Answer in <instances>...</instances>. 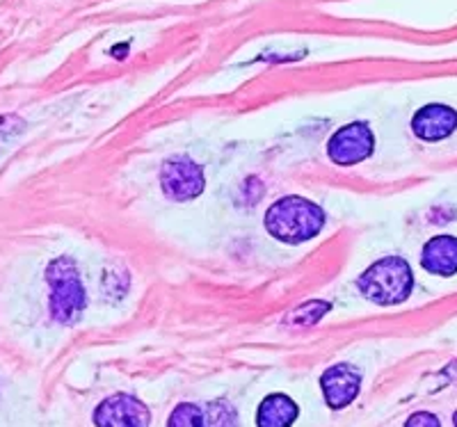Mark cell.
<instances>
[{
  "mask_svg": "<svg viewBox=\"0 0 457 427\" xmlns=\"http://www.w3.org/2000/svg\"><path fill=\"white\" fill-rule=\"evenodd\" d=\"M325 226V213L318 203L302 197H284L265 213V229L281 242L300 245L316 238Z\"/></svg>",
  "mask_w": 457,
  "mask_h": 427,
  "instance_id": "obj_1",
  "label": "cell"
},
{
  "mask_svg": "<svg viewBox=\"0 0 457 427\" xmlns=\"http://www.w3.org/2000/svg\"><path fill=\"white\" fill-rule=\"evenodd\" d=\"M359 291L366 300L382 307L405 302L414 288V275L405 259L400 256H386L369 267L359 276Z\"/></svg>",
  "mask_w": 457,
  "mask_h": 427,
  "instance_id": "obj_2",
  "label": "cell"
},
{
  "mask_svg": "<svg viewBox=\"0 0 457 427\" xmlns=\"http://www.w3.org/2000/svg\"><path fill=\"white\" fill-rule=\"evenodd\" d=\"M46 282L51 286V313L60 324H76L85 311V288L79 267L69 256H60L46 267Z\"/></svg>",
  "mask_w": 457,
  "mask_h": 427,
  "instance_id": "obj_3",
  "label": "cell"
},
{
  "mask_svg": "<svg viewBox=\"0 0 457 427\" xmlns=\"http://www.w3.org/2000/svg\"><path fill=\"white\" fill-rule=\"evenodd\" d=\"M162 193L174 201H190L204 193L202 167L187 156L170 158L161 169Z\"/></svg>",
  "mask_w": 457,
  "mask_h": 427,
  "instance_id": "obj_4",
  "label": "cell"
},
{
  "mask_svg": "<svg viewBox=\"0 0 457 427\" xmlns=\"http://www.w3.org/2000/svg\"><path fill=\"white\" fill-rule=\"evenodd\" d=\"M375 149V137L369 124L364 121H353L343 126L332 135L328 144V153L337 165H357L366 160Z\"/></svg>",
  "mask_w": 457,
  "mask_h": 427,
  "instance_id": "obj_5",
  "label": "cell"
},
{
  "mask_svg": "<svg viewBox=\"0 0 457 427\" xmlns=\"http://www.w3.org/2000/svg\"><path fill=\"white\" fill-rule=\"evenodd\" d=\"M151 414L146 405L129 393L110 396L94 409L96 427H149Z\"/></svg>",
  "mask_w": 457,
  "mask_h": 427,
  "instance_id": "obj_6",
  "label": "cell"
},
{
  "mask_svg": "<svg viewBox=\"0 0 457 427\" xmlns=\"http://www.w3.org/2000/svg\"><path fill=\"white\" fill-rule=\"evenodd\" d=\"M320 389L332 409H343L359 396L361 373L350 364H337L322 373Z\"/></svg>",
  "mask_w": 457,
  "mask_h": 427,
  "instance_id": "obj_7",
  "label": "cell"
},
{
  "mask_svg": "<svg viewBox=\"0 0 457 427\" xmlns=\"http://www.w3.org/2000/svg\"><path fill=\"white\" fill-rule=\"evenodd\" d=\"M457 128V112L448 105H423L411 119V131L423 142H442Z\"/></svg>",
  "mask_w": 457,
  "mask_h": 427,
  "instance_id": "obj_8",
  "label": "cell"
},
{
  "mask_svg": "<svg viewBox=\"0 0 457 427\" xmlns=\"http://www.w3.org/2000/svg\"><path fill=\"white\" fill-rule=\"evenodd\" d=\"M421 263L428 272L439 276H453L457 272V238L436 235L423 247Z\"/></svg>",
  "mask_w": 457,
  "mask_h": 427,
  "instance_id": "obj_9",
  "label": "cell"
},
{
  "mask_svg": "<svg viewBox=\"0 0 457 427\" xmlns=\"http://www.w3.org/2000/svg\"><path fill=\"white\" fill-rule=\"evenodd\" d=\"M297 409L295 402L284 393H272L259 405L256 412V425L259 427H291L295 423Z\"/></svg>",
  "mask_w": 457,
  "mask_h": 427,
  "instance_id": "obj_10",
  "label": "cell"
},
{
  "mask_svg": "<svg viewBox=\"0 0 457 427\" xmlns=\"http://www.w3.org/2000/svg\"><path fill=\"white\" fill-rule=\"evenodd\" d=\"M329 304L328 302H318V300H313V302H307L302 304V307L293 308L288 316L284 318L286 324H293V327H312V324L320 323L322 318H325V313H329Z\"/></svg>",
  "mask_w": 457,
  "mask_h": 427,
  "instance_id": "obj_11",
  "label": "cell"
},
{
  "mask_svg": "<svg viewBox=\"0 0 457 427\" xmlns=\"http://www.w3.org/2000/svg\"><path fill=\"white\" fill-rule=\"evenodd\" d=\"M167 427H206V421H204V414L197 405L183 402L171 412Z\"/></svg>",
  "mask_w": 457,
  "mask_h": 427,
  "instance_id": "obj_12",
  "label": "cell"
},
{
  "mask_svg": "<svg viewBox=\"0 0 457 427\" xmlns=\"http://www.w3.org/2000/svg\"><path fill=\"white\" fill-rule=\"evenodd\" d=\"M204 421H206V427H236L238 425V421H236L234 406L224 400H218L208 406V418H204Z\"/></svg>",
  "mask_w": 457,
  "mask_h": 427,
  "instance_id": "obj_13",
  "label": "cell"
},
{
  "mask_svg": "<svg viewBox=\"0 0 457 427\" xmlns=\"http://www.w3.org/2000/svg\"><path fill=\"white\" fill-rule=\"evenodd\" d=\"M23 128H26V124H23L21 117L0 115V149H3V146H5L12 137L19 135Z\"/></svg>",
  "mask_w": 457,
  "mask_h": 427,
  "instance_id": "obj_14",
  "label": "cell"
},
{
  "mask_svg": "<svg viewBox=\"0 0 457 427\" xmlns=\"http://www.w3.org/2000/svg\"><path fill=\"white\" fill-rule=\"evenodd\" d=\"M405 427H442L439 418L430 412H416L407 418Z\"/></svg>",
  "mask_w": 457,
  "mask_h": 427,
  "instance_id": "obj_15",
  "label": "cell"
},
{
  "mask_svg": "<svg viewBox=\"0 0 457 427\" xmlns=\"http://www.w3.org/2000/svg\"><path fill=\"white\" fill-rule=\"evenodd\" d=\"M453 425L457 427V412H455V416H453Z\"/></svg>",
  "mask_w": 457,
  "mask_h": 427,
  "instance_id": "obj_16",
  "label": "cell"
}]
</instances>
